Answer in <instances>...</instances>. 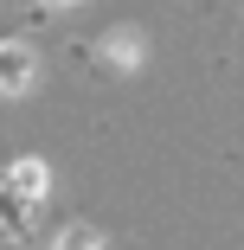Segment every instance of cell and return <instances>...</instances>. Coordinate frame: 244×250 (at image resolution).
Instances as JSON below:
<instances>
[{"mask_svg": "<svg viewBox=\"0 0 244 250\" xmlns=\"http://www.w3.org/2000/svg\"><path fill=\"white\" fill-rule=\"evenodd\" d=\"M7 186L26 192L32 206H39V199H45V167H39V161H13V167H7Z\"/></svg>", "mask_w": 244, "mask_h": 250, "instance_id": "3957f363", "label": "cell"}, {"mask_svg": "<svg viewBox=\"0 0 244 250\" xmlns=\"http://www.w3.org/2000/svg\"><path fill=\"white\" fill-rule=\"evenodd\" d=\"M32 83H39V52L20 45V39H7V45H0V90H7V96H26Z\"/></svg>", "mask_w": 244, "mask_h": 250, "instance_id": "6da1fadb", "label": "cell"}, {"mask_svg": "<svg viewBox=\"0 0 244 250\" xmlns=\"http://www.w3.org/2000/svg\"><path fill=\"white\" fill-rule=\"evenodd\" d=\"M52 7H71V0H52Z\"/></svg>", "mask_w": 244, "mask_h": 250, "instance_id": "277c9868", "label": "cell"}, {"mask_svg": "<svg viewBox=\"0 0 244 250\" xmlns=\"http://www.w3.org/2000/svg\"><path fill=\"white\" fill-rule=\"evenodd\" d=\"M0 231H7V237H26V231H32V199L13 192L7 173H0Z\"/></svg>", "mask_w": 244, "mask_h": 250, "instance_id": "7a4b0ae2", "label": "cell"}]
</instances>
